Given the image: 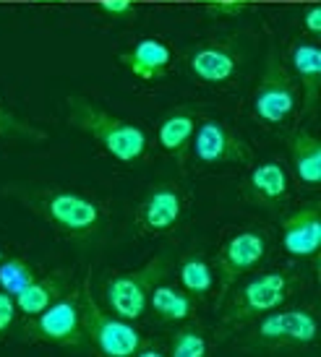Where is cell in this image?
<instances>
[{"label":"cell","mask_w":321,"mask_h":357,"mask_svg":"<svg viewBox=\"0 0 321 357\" xmlns=\"http://www.w3.org/2000/svg\"><path fill=\"white\" fill-rule=\"evenodd\" d=\"M292 292V279L282 271H267L253 277L251 282H246L235 295L230 298V303L225 305V324H246L251 318L267 316L271 310L285 303Z\"/></svg>","instance_id":"obj_3"},{"label":"cell","mask_w":321,"mask_h":357,"mask_svg":"<svg viewBox=\"0 0 321 357\" xmlns=\"http://www.w3.org/2000/svg\"><path fill=\"white\" fill-rule=\"evenodd\" d=\"M170 357H207V339L199 326H183L172 334Z\"/></svg>","instance_id":"obj_23"},{"label":"cell","mask_w":321,"mask_h":357,"mask_svg":"<svg viewBox=\"0 0 321 357\" xmlns=\"http://www.w3.org/2000/svg\"><path fill=\"white\" fill-rule=\"evenodd\" d=\"M133 357H165V355H162L160 349H154V347H144V349H139Z\"/></svg>","instance_id":"obj_29"},{"label":"cell","mask_w":321,"mask_h":357,"mask_svg":"<svg viewBox=\"0 0 321 357\" xmlns=\"http://www.w3.org/2000/svg\"><path fill=\"white\" fill-rule=\"evenodd\" d=\"M31 339H40L47 344L58 347H79L84 344V321H81V300L79 295L73 298H61L52 305H47L40 316H34L31 326L27 328Z\"/></svg>","instance_id":"obj_6"},{"label":"cell","mask_w":321,"mask_h":357,"mask_svg":"<svg viewBox=\"0 0 321 357\" xmlns=\"http://www.w3.org/2000/svg\"><path fill=\"white\" fill-rule=\"evenodd\" d=\"M34 268L24 261V258H8V261H0V287L8 295H19L21 289L27 287L29 282H34Z\"/></svg>","instance_id":"obj_22"},{"label":"cell","mask_w":321,"mask_h":357,"mask_svg":"<svg viewBox=\"0 0 321 357\" xmlns=\"http://www.w3.org/2000/svg\"><path fill=\"white\" fill-rule=\"evenodd\" d=\"M282 245L295 258H313L321 245L319 206L298 208L282 225Z\"/></svg>","instance_id":"obj_11"},{"label":"cell","mask_w":321,"mask_h":357,"mask_svg":"<svg viewBox=\"0 0 321 357\" xmlns=\"http://www.w3.org/2000/svg\"><path fill=\"white\" fill-rule=\"evenodd\" d=\"M214 13H225V16H238L246 10V0H217L214 6H211Z\"/></svg>","instance_id":"obj_26"},{"label":"cell","mask_w":321,"mask_h":357,"mask_svg":"<svg viewBox=\"0 0 321 357\" xmlns=\"http://www.w3.org/2000/svg\"><path fill=\"white\" fill-rule=\"evenodd\" d=\"M13 321H16V303H13V295L0 292V339L10 331Z\"/></svg>","instance_id":"obj_24"},{"label":"cell","mask_w":321,"mask_h":357,"mask_svg":"<svg viewBox=\"0 0 321 357\" xmlns=\"http://www.w3.org/2000/svg\"><path fill=\"white\" fill-rule=\"evenodd\" d=\"M290 157L298 180L308 188H316L321 183V141L308 130H295L290 136Z\"/></svg>","instance_id":"obj_14"},{"label":"cell","mask_w":321,"mask_h":357,"mask_svg":"<svg viewBox=\"0 0 321 357\" xmlns=\"http://www.w3.org/2000/svg\"><path fill=\"white\" fill-rule=\"evenodd\" d=\"M68 292V279L66 274H50L45 279H34L27 287L21 289L19 295L13 298L16 310H21L24 316H40L47 305H52L55 300H61Z\"/></svg>","instance_id":"obj_13"},{"label":"cell","mask_w":321,"mask_h":357,"mask_svg":"<svg viewBox=\"0 0 321 357\" xmlns=\"http://www.w3.org/2000/svg\"><path fill=\"white\" fill-rule=\"evenodd\" d=\"M267 253V240L259 232H238L225 243L220 253V295L225 298L227 289L238 282L241 274L251 271Z\"/></svg>","instance_id":"obj_10"},{"label":"cell","mask_w":321,"mask_h":357,"mask_svg":"<svg viewBox=\"0 0 321 357\" xmlns=\"http://www.w3.org/2000/svg\"><path fill=\"white\" fill-rule=\"evenodd\" d=\"M6 133H34V130L13 118L8 109L0 105V136H6Z\"/></svg>","instance_id":"obj_25"},{"label":"cell","mask_w":321,"mask_h":357,"mask_svg":"<svg viewBox=\"0 0 321 357\" xmlns=\"http://www.w3.org/2000/svg\"><path fill=\"white\" fill-rule=\"evenodd\" d=\"M34 206L52 227H58L61 232L73 235V238L94 235L102 225L100 206L87 196H79V193H68V190L42 193L34 199Z\"/></svg>","instance_id":"obj_5"},{"label":"cell","mask_w":321,"mask_h":357,"mask_svg":"<svg viewBox=\"0 0 321 357\" xmlns=\"http://www.w3.org/2000/svg\"><path fill=\"white\" fill-rule=\"evenodd\" d=\"M81 300V321H84V337L91 339L102 357H133L139 349L147 347V339L130 321L105 313L89 287H84L79 295Z\"/></svg>","instance_id":"obj_2"},{"label":"cell","mask_w":321,"mask_h":357,"mask_svg":"<svg viewBox=\"0 0 321 357\" xmlns=\"http://www.w3.org/2000/svg\"><path fill=\"white\" fill-rule=\"evenodd\" d=\"M100 6L105 13H126V10L130 8L128 0H102Z\"/></svg>","instance_id":"obj_28"},{"label":"cell","mask_w":321,"mask_h":357,"mask_svg":"<svg viewBox=\"0 0 321 357\" xmlns=\"http://www.w3.org/2000/svg\"><path fill=\"white\" fill-rule=\"evenodd\" d=\"M193 130H196V120L188 112H175V115H170V118H165L160 123L157 139H160V146L165 151L183 154V149L191 144Z\"/></svg>","instance_id":"obj_20"},{"label":"cell","mask_w":321,"mask_h":357,"mask_svg":"<svg viewBox=\"0 0 321 357\" xmlns=\"http://www.w3.org/2000/svg\"><path fill=\"white\" fill-rule=\"evenodd\" d=\"M207 3H217V0H207Z\"/></svg>","instance_id":"obj_30"},{"label":"cell","mask_w":321,"mask_h":357,"mask_svg":"<svg viewBox=\"0 0 321 357\" xmlns=\"http://www.w3.org/2000/svg\"><path fill=\"white\" fill-rule=\"evenodd\" d=\"M191 70L207 84H222L235 73V58L222 47H204L191 55Z\"/></svg>","instance_id":"obj_18"},{"label":"cell","mask_w":321,"mask_h":357,"mask_svg":"<svg viewBox=\"0 0 321 357\" xmlns=\"http://www.w3.org/2000/svg\"><path fill=\"white\" fill-rule=\"evenodd\" d=\"M68 120L121 162H136L147 151V133L139 126L115 118L89 100H68Z\"/></svg>","instance_id":"obj_1"},{"label":"cell","mask_w":321,"mask_h":357,"mask_svg":"<svg viewBox=\"0 0 321 357\" xmlns=\"http://www.w3.org/2000/svg\"><path fill=\"white\" fill-rule=\"evenodd\" d=\"M316 316L308 307L271 310L259 321L256 339L267 344H311L316 339Z\"/></svg>","instance_id":"obj_9"},{"label":"cell","mask_w":321,"mask_h":357,"mask_svg":"<svg viewBox=\"0 0 321 357\" xmlns=\"http://www.w3.org/2000/svg\"><path fill=\"white\" fill-rule=\"evenodd\" d=\"M292 68L301 76L306 89V105L313 107L319 100V81H321V50L316 45H295L292 47Z\"/></svg>","instance_id":"obj_19"},{"label":"cell","mask_w":321,"mask_h":357,"mask_svg":"<svg viewBox=\"0 0 321 357\" xmlns=\"http://www.w3.org/2000/svg\"><path fill=\"white\" fill-rule=\"evenodd\" d=\"M183 211V201L178 188L172 185H157L147 193V199L139 208V225L147 232H167L172 225H178Z\"/></svg>","instance_id":"obj_12"},{"label":"cell","mask_w":321,"mask_h":357,"mask_svg":"<svg viewBox=\"0 0 321 357\" xmlns=\"http://www.w3.org/2000/svg\"><path fill=\"white\" fill-rule=\"evenodd\" d=\"M191 149L193 157L204 165H238V162H248L251 157L248 146L225 128V123L220 120H204L193 130Z\"/></svg>","instance_id":"obj_8"},{"label":"cell","mask_w":321,"mask_h":357,"mask_svg":"<svg viewBox=\"0 0 321 357\" xmlns=\"http://www.w3.org/2000/svg\"><path fill=\"white\" fill-rule=\"evenodd\" d=\"M147 307H151V313L160 321L178 324V321H186L193 313V298L181 292V289L167 287V284H154Z\"/></svg>","instance_id":"obj_17"},{"label":"cell","mask_w":321,"mask_h":357,"mask_svg":"<svg viewBox=\"0 0 321 357\" xmlns=\"http://www.w3.org/2000/svg\"><path fill=\"white\" fill-rule=\"evenodd\" d=\"M181 284L188 289L191 298H207L214 287V274L209 264L199 256H188L181 264Z\"/></svg>","instance_id":"obj_21"},{"label":"cell","mask_w":321,"mask_h":357,"mask_svg":"<svg viewBox=\"0 0 321 357\" xmlns=\"http://www.w3.org/2000/svg\"><path fill=\"white\" fill-rule=\"evenodd\" d=\"M248 193L261 204H280L288 196V175L277 162H261L248 175Z\"/></svg>","instance_id":"obj_16"},{"label":"cell","mask_w":321,"mask_h":357,"mask_svg":"<svg viewBox=\"0 0 321 357\" xmlns=\"http://www.w3.org/2000/svg\"><path fill=\"white\" fill-rule=\"evenodd\" d=\"M0 261H3V250H0Z\"/></svg>","instance_id":"obj_31"},{"label":"cell","mask_w":321,"mask_h":357,"mask_svg":"<svg viewBox=\"0 0 321 357\" xmlns=\"http://www.w3.org/2000/svg\"><path fill=\"white\" fill-rule=\"evenodd\" d=\"M295 109V89L288 76V70L280 66L274 52L267 58V68L261 76V84L253 97V112L264 123H282Z\"/></svg>","instance_id":"obj_7"},{"label":"cell","mask_w":321,"mask_h":357,"mask_svg":"<svg viewBox=\"0 0 321 357\" xmlns=\"http://www.w3.org/2000/svg\"><path fill=\"white\" fill-rule=\"evenodd\" d=\"M306 29L311 31V34H321V8L319 6L308 8V13H306Z\"/></svg>","instance_id":"obj_27"},{"label":"cell","mask_w":321,"mask_h":357,"mask_svg":"<svg viewBox=\"0 0 321 357\" xmlns=\"http://www.w3.org/2000/svg\"><path fill=\"white\" fill-rule=\"evenodd\" d=\"M123 66L139 79H157L170 63V50L160 40H139L130 52L121 55Z\"/></svg>","instance_id":"obj_15"},{"label":"cell","mask_w":321,"mask_h":357,"mask_svg":"<svg viewBox=\"0 0 321 357\" xmlns=\"http://www.w3.org/2000/svg\"><path fill=\"white\" fill-rule=\"evenodd\" d=\"M165 268H167V261L160 256L136 271H130V274H118V277L107 279V284H105L107 310L112 316L126 318V321L141 318L147 310V303H149L151 287L160 284Z\"/></svg>","instance_id":"obj_4"},{"label":"cell","mask_w":321,"mask_h":357,"mask_svg":"<svg viewBox=\"0 0 321 357\" xmlns=\"http://www.w3.org/2000/svg\"><path fill=\"white\" fill-rule=\"evenodd\" d=\"M128 3H130V0H128Z\"/></svg>","instance_id":"obj_32"}]
</instances>
